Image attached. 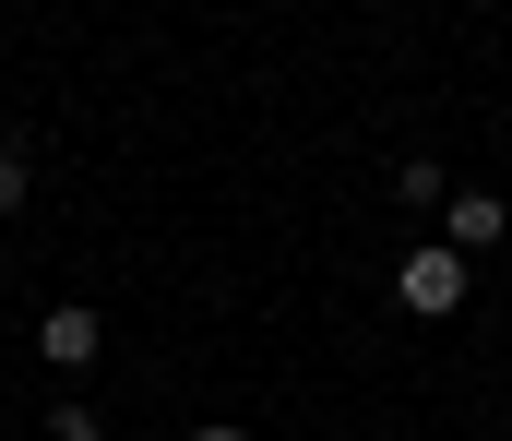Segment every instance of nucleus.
Listing matches in <instances>:
<instances>
[{
	"instance_id": "f257e3e1",
	"label": "nucleus",
	"mask_w": 512,
	"mask_h": 441,
	"mask_svg": "<svg viewBox=\"0 0 512 441\" xmlns=\"http://www.w3.org/2000/svg\"><path fill=\"white\" fill-rule=\"evenodd\" d=\"M465 275H477V263L429 239V251H405V263H393V298H405L417 322H453V310H465Z\"/></svg>"
},
{
	"instance_id": "f03ea898",
	"label": "nucleus",
	"mask_w": 512,
	"mask_h": 441,
	"mask_svg": "<svg viewBox=\"0 0 512 441\" xmlns=\"http://www.w3.org/2000/svg\"><path fill=\"white\" fill-rule=\"evenodd\" d=\"M501 239H512V203H501V191H453V203H441V251L477 263V251H501Z\"/></svg>"
},
{
	"instance_id": "7ed1b4c3",
	"label": "nucleus",
	"mask_w": 512,
	"mask_h": 441,
	"mask_svg": "<svg viewBox=\"0 0 512 441\" xmlns=\"http://www.w3.org/2000/svg\"><path fill=\"white\" fill-rule=\"evenodd\" d=\"M36 358H48V370H96V298H60V310L36 322Z\"/></svg>"
},
{
	"instance_id": "20e7f679",
	"label": "nucleus",
	"mask_w": 512,
	"mask_h": 441,
	"mask_svg": "<svg viewBox=\"0 0 512 441\" xmlns=\"http://www.w3.org/2000/svg\"><path fill=\"white\" fill-rule=\"evenodd\" d=\"M393 203H453V179H441L429 155H405V167H393Z\"/></svg>"
},
{
	"instance_id": "39448f33",
	"label": "nucleus",
	"mask_w": 512,
	"mask_h": 441,
	"mask_svg": "<svg viewBox=\"0 0 512 441\" xmlns=\"http://www.w3.org/2000/svg\"><path fill=\"white\" fill-rule=\"evenodd\" d=\"M24 191H36V167H24V144H0V215H24Z\"/></svg>"
},
{
	"instance_id": "423d86ee",
	"label": "nucleus",
	"mask_w": 512,
	"mask_h": 441,
	"mask_svg": "<svg viewBox=\"0 0 512 441\" xmlns=\"http://www.w3.org/2000/svg\"><path fill=\"white\" fill-rule=\"evenodd\" d=\"M48 441H96V406H84V394H60V406H48Z\"/></svg>"
},
{
	"instance_id": "0eeeda50",
	"label": "nucleus",
	"mask_w": 512,
	"mask_h": 441,
	"mask_svg": "<svg viewBox=\"0 0 512 441\" xmlns=\"http://www.w3.org/2000/svg\"><path fill=\"white\" fill-rule=\"evenodd\" d=\"M191 441H251V430H227V418H215V430H191Z\"/></svg>"
}]
</instances>
